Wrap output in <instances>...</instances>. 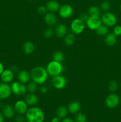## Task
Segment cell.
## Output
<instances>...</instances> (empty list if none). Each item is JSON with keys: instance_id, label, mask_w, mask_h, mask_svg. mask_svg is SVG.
Listing matches in <instances>:
<instances>
[{"instance_id": "1", "label": "cell", "mask_w": 121, "mask_h": 122, "mask_svg": "<svg viewBox=\"0 0 121 122\" xmlns=\"http://www.w3.org/2000/svg\"><path fill=\"white\" fill-rule=\"evenodd\" d=\"M31 80L37 85H43L47 81L48 78V73L46 68L42 66H36L30 71Z\"/></svg>"}, {"instance_id": "2", "label": "cell", "mask_w": 121, "mask_h": 122, "mask_svg": "<svg viewBox=\"0 0 121 122\" xmlns=\"http://www.w3.org/2000/svg\"><path fill=\"white\" fill-rule=\"evenodd\" d=\"M27 120L31 122H44L45 114L42 110L36 106L28 108L26 114Z\"/></svg>"}, {"instance_id": "3", "label": "cell", "mask_w": 121, "mask_h": 122, "mask_svg": "<svg viewBox=\"0 0 121 122\" xmlns=\"http://www.w3.org/2000/svg\"><path fill=\"white\" fill-rule=\"evenodd\" d=\"M46 69L49 76L54 77L61 75L62 72L64 70V67L61 63L52 60L49 62L48 64H47Z\"/></svg>"}, {"instance_id": "4", "label": "cell", "mask_w": 121, "mask_h": 122, "mask_svg": "<svg viewBox=\"0 0 121 122\" xmlns=\"http://www.w3.org/2000/svg\"><path fill=\"white\" fill-rule=\"evenodd\" d=\"M100 18L102 24L108 27L115 26L117 21L116 15L110 11L104 12Z\"/></svg>"}, {"instance_id": "5", "label": "cell", "mask_w": 121, "mask_h": 122, "mask_svg": "<svg viewBox=\"0 0 121 122\" xmlns=\"http://www.w3.org/2000/svg\"><path fill=\"white\" fill-rule=\"evenodd\" d=\"M85 23L79 18L74 19L70 25V29L71 32L75 35L81 34L85 30Z\"/></svg>"}, {"instance_id": "6", "label": "cell", "mask_w": 121, "mask_h": 122, "mask_svg": "<svg viewBox=\"0 0 121 122\" xmlns=\"http://www.w3.org/2000/svg\"><path fill=\"white\" fill-rule=\"evenodd\" d=\"M12 93L17 96H23L26 94L27 90L26 85L19 81H15L11 84Z\"/></svg>"}, {"instance_id": "7", "label": "cell", "mask_w": 121, "mask_h": 122, "mask_svg": "<svg viewBox=\"0 0 121 122\" xmlns=\"http://www.w3.org/2000/svg\"><path fill=\"white\" fill-rule=\"evenodd\" d=\"M120 103V97L115 92H112L106 97L105 104L107 108L113 109L118 106Z\"/></svg>"}, {"instance_id": "8", "label": "cell", "mask_w": 121, "mask_h": 122, "mask_svg": "<svg viewBox=\"0 0 121 122\" xmlns=\"http://www.w3.org/2000/svg\"><path fill=\"white\" fill-rule=\"evenodd\" d=\"M74 13V9L72 6L68 4L62 5L58 11L59 15L63 19H66L71 17Z\"/></svg>"}, {"instance_id": "9", "label": "cell", "mask_w": 121, "mask_h": 122, "mask_svg": "<svg viewBox=\"0 0 121 122\" xmlns=\"http://www.w3.org/2000/svg\"><path fill=\"white\" fill-rule=\"evenodd\" d=\"M52 84L53 88L58 90L64 89L66 85V79L64 76L61 75L52 77Z\"/></svg>"}, {"instance_id": "10", "label": "cell", "mask_w": 121, "mask_h": 122, "mask_svg": "<svg viewBox=\"0 0 121 122\" xmlns=\"http://www.w3.org/2000/svg\"><path fill=\"white\" fill-rule=\"evenodd\" d=\"M102 24L100 16H90L85 22L87 27L91 30H96Z\"/></svg>"}, {"instance_id": "11", "label": "cell", "mask_w": 121, "mask_h": 122, "mask_svg": "<svg viewBox=\"0 0 121 122\" xmlns=\"http://www.w3.org/2000/svg\"><path fill=\"white\" fill-rule=\"evenodd\" d=\"M12 94L11 86L8 83H0V100H4L8 99Z\"/></svg>"}, {"instance_id": "12", "label": "cell", "mask_w": 121, "mask_h": 122, "mask_svg": "<svg viewBox=\"0 0 121 122\" xmlns=\"http://www.w3.org/2000/svg\"><path fill=\"white\" fill-rule=\"evenodd\" d=\"M28 105L26 104L24 100H18L14 104V109L15 112L19 114H24L28 108Z\"/></svg>"}, {"instance_id": "13", "label": "cell", "mask_w": 121, "mask_h": 122, "mask_svg": "<svg viewBox=\"0 0 121 122\" xmlns=\"http://www.w3.org/2000/svg\"><path fill=\"white\" fill-rule=\"evenodd\" d=\"M54 33L58 38H64L68 33V29L65 25L59 23L55 25Z\"/></svg>"}, {"instance_id": "14", "label": "cell", "mask_w": 121, "mask_h": 122, "mask_svg": "<svg viewBox=\"0 0 121 122\" xmlns=\"http://www.w3.org/2000/svg\"><path fill=\"white\" fill-rule=\"evenodd\" d=\"M2 113L7 119H11L15 116L16 113L14 106L10 104H5L2 107Z\"/></svg>"}, {"instance_id": "15", "label": "cell", "mask_w": 121, "mask_h": 122, "mask_svg": "<svg viewBox=\"0 0 121 122\" xmlns=\"http://www.w3.org/2000/svg\"><path fill=\"white\" fill-rule=\"evenodd\" d=\"M44 21L49 27H52L56 25L57 17L55 13L47 12L44 15Z\"/></svg>"}, {"instance_id": "16", "label": "cell", "mask_w": 121, "mask_h": 122, "mask_svg": "<svg viewBox=\"0 0 121 122\" xmlns=\"http://www.w3.org/2000/svg\"><path fill=\"white\" fill-rule=\"evenodd\" d=\"M14 72L12 71L9 69H4L3 72L0 75L1 76V81L4 83H11L13 81V79H14Z\"/></svg>"}, {"instance_id": "17", "label": "cell", "mask_w": 121, "mask_h": 122, "mask_svg": "<svg viewBox=\"0 0 121 122\" xmlns=\"http://www.w3.org/2000/svg\"><path fill=\"white\" fill-rule=\"evenodd\" d=\"M18 81L24 84L28 83L31 80L30 73L27 70H22L18 71L17 73Z\"/></svg>"}, {"instance_id": "18", "label": "cell", "mask_w": 121, "mask_h": 122, "mask_svg": "<svg viewBox=\"0 0 121 122\" xmlns=\"http://www.w3.org/2000/svg\"><path fill=\"white\" fill-rule=\"evenodd\" d=\"M24 101L28 106H36L39 101L38 97L34 93H28L24 97Z\"/></svg>"}, {"instance_id": "19", "label": "cell", "mask_w": 121, "mask_h": 122, "mask_svg": "<svg viewBox=\"0 0 121 122\" xmlns=\"http://www.w3.org/2000/svg\"><path fill=\"white\" fill-rule=\"evenodd\" d=\"M23 52L26 55H31L34 52L35 49V45L32 41L25 42L22 46Z\"/></svg>"}, {"instance_id": "20", "label": "cell", "mask_w": 121, "mask_h": 122, "mask_svg": "<svg viewBox=\"0 0 121 122\" xmlns=\"http://www.w3.org/2000/svg\"><path fill=\"white\" fill-rule=\"evenodd\" d=\"M46 7L47 11H49V12L55 13L57 11L58 12L60 5L59 2L57 1H55V0H51V1H49L46 3Z\"/></svg>"}, {"instance_id": "21", "label": "cell", "mask_w": 121, "mask_h": 122, "mask_svg": "<svg viewBox=\"0 0 121 122\" xmlns=\"http://www.w3.org/2000/svg\"><path fill=\"white\" fill-rule=\"evenodd\" d=\"M69 113L75 114L78 113L81 110V104L78 101H73L70 102L67 107Z\"/></svg>"}, {"instance_id": "22", "label": "cell", "mask_w": 121, "mask_h": 122, "mask_svg": "<svg viewBox=\"0 0 121 122\" xmlns=\"http://www.w3.org/2000/svg\"><path fill=\"white\" fill-rule=\"evenodd\" d=\"M117 42V36L113 33H108L104 37V43L108 46H112Z\"/></svg>"}, {"instance_id": "23", "label": "cell", "mask_w": 121, "mask_h": 122, "mask_svg": "<svg viewBox=\"0 0 121 122\" xmlns=\"http://www.w3.org/2000/svg\"><path fill=\"white\" fill-rule=\"evenodd\" d=\"M75 42V35L71 33H67L64 38V42L66 46H72Z\"/></svg>"}, {"instance_id": "24", "label": "cell", "mask_w": 121, "mask_h": 122, "mask_svg": "<svg viewBox=\"0 0 121 122\" xmlns=\"http://www.w3.org/2000/svg\"><path fill=\"white\" fill-rule=\"evenodd\" d=\"M68 110L67 107L64 106H60L57 108L56 110V116L60 118V119H63L66 117L68 113Z\"/></svg>"}, {"instance_id": "25", "label": "cell", "mask_w": 121, "mask_h": 122, "mask_svg": "<svg viewBox=\"0 0 121 122\" xmlns=\"http://www.w3.org/2000/svg\"><path fill=\"white\" fill-rule=\"evenodd\" d=\"M65 56L64 54L60 51H56L52 54V60L62 63L64 60Z\"/></svg>"}, {"instance_id": "26", "label": "cell", "mask_w": 121, "mask_h": 122, "mask_svg": "<svg viewBox=\"0 0 121 122\" xmlns=\"http://www.w3.org/2000/svg\"><path fill=\"white\" fill-rule=\"evenodd\" d=\"M101 10L97 6H91L88 9L87 13L90 16H99Z\"/></svg>"}, {"instance_id": "27", "label": "cell", "mask_w": 121, "mask_h": 122, "mask_svg": "<svg viewBox=\"0 0 121 122\" xmlns=\"http://www.w3.org/2000/svg\"><path fill=\"white\" fill-rule=\"evenodd\" d=\"M96 33L97 35L104 36H105L109 33V28L104 25H101L96 30Z\"/></svg>"}, {"instance_id": "28", "label": "cell", "mask_w": 121, "mask_h": 122, "mask_svg": "<svg viewBox=\"0 0 121 122\" xmlns=\"http://www.w3.org/2000/svg\"><path fill=\"white\" fill-rule=\"evenodd\" d=\"M27 90L29 93H34L38 88V85L36 83L32 81V82H29L27 83Z\"/></svg>"}, {"instance_id": "29", "label": "cell", "mask_w": 121, "mask_h": 122, "mask_svg": "<svg viewBox=\"0 0 121 122\" xmlns=\"http://www.w3.org/2000/svg\"><path fill=\"white\" fill-rule=\"evenodd\" d=\"M74 121L75 122H87V118L86 115L85 114L78 112V113L75 114Z\"/></svg>"}, {"instance_id": "30", "label": "cell", "mask_w": 121, "mask_h": 122, "mask_svg": "<svg viewBox=\"0 0 121 122\" xmlns=\"http://www.w3.org/2000/svg\"><path fill=\"white\" fill-rule=\"evenodd\" d=\"M54 34V30L49 26L45 29L43 32V36L46 39H50V38H52Z\"/></svg>"}, {"instance_id": "31", "label": "cell", "mask_w": 121, "mask_h": 122, "mask_svg": "<svg viewBox=\"0 0 121 122\" xmlns=\"http://www.w3.org/2000/svg\"><path fill=\"white\" fill-rule=\"evenodd\" d=\"M108 88L111 92H115L118 88V83L116 81L112 80L109 83Z\"/></svg>"}, {"instance_id": "32", "label": "cell", "mask_w": 121, "mask_h": 122, "mask_svg": "<svg viewBox=\"0 0 121 122\" xmlns=\"http://www.w3.org/2000/svg\"><path fill=\"white\" fill-rule=\"evenodd\" d=\"M100 8L101 10L103 11L104 12L109 11V10L110 8V4L108 1H104L101 3L100 6Z\"/></svg>"}, {"instance_id": "33", "label": "cell", "mask_w": 121, "mask_h": 122, "mask_svg": "<svg viewBox=\"0 0 121 122\" xmlns=\"http://www.w3.org/2000/svg\"><path fill=\"white\" fill-rule=\"evenodd\" d=\"M113 33L116 36H121V26H120V25H116V26H114L113 30Z\"/></svg>"}, {"instance_id": "34", "label": "cell", "mask_w": 121, "mask_h": 122, "mask_svg": "<svg viewBox=\"0 0 121 122\" xmlns=\"http://www.w3.org/2000/svg\"><path fill=\"white\" fill-rule=\"evenodd\" d=\"M47 10L46 6L40 5L37 8V13L40 15H45L47 13Z\"/></svg>"}, {"instance_id": "35", "label": "cell", "mask_w": 121, "mask_h": 122, "mask_svg": "<svg viewBox=\"0 0 121 122\" xmlns=\"http://www.w3.org/2000/svg\"><path fill=\"white\" fill-rule=\"evenodd\" d=\"M24 114H19L15 117V122H25L27 120L26 116H24Z\"/></svg>"}, {"instance_id": "36", "label": "cell", "mask_w": 121, "mask_h": 122, "mask_svg": "<svg viewBox=\"0 0 121 122\" xmlns=\"http://www.w3.org/2000/svg\"><path fill=\"white\" fill-rule=\"evenodd\" d=\"M88 17H89V15L88 13H82L81 14H80V15H79V17L78 18H79V19H81L83 22H84L85 23V22H86V21L87 20L88 18Z\"/></svg>"}, {"instance_id": "37", "label": "cell", "mask_w": 121, "mask_h": 122, "mask_svg": "<svg viewBox=\"0 0 121 122\" xmlns=\"http://www.w3.org/2000/svg\"><path fill=\"white\" fill-rule=\"evenodd\" d=\"M60 122H75V121L74 120H72L71 118L66 117H65L64 119H63Z\"/></svg>"}, {"instance_id": "38", "label": "cell", "mask_w": 121, "mask_h": 122, "mask_svg": "<svg viewBox=\"0 0 121 122\" xmlns=\"http://www.w3.org/2000/svg\"><path fill=\"white\" fill-rule=\"evenodd\" d=\"M9 69H10L12 71H13L14 73H17L19 71L18 67L17 66H11V67L9 68Z\"/></svg>"}, {"instance_id": "39", "label": "cell", "mask_w": 121, "mask_h": 122, "mask_svg": "<svg viewBox=\"0 0 121 122\" xmlns=\"http://www.w3.org/2000/svg\"><path fill=\"white\" fill-rule=\"evenodd\" d=\"M61 120H60V118L58 117V116H55L51 119V122H60Z\"/></svg>"}, {"instance_id": "40", "label": "cell", "mask_w": 121, "mask_h": 122, "mask_svg": "<svg viewBox=\"0 0 121 122\" xmlns=\"http://www.w3.org/2000/svg\"><path fill=\"white\" fill-rule=\"evenodd\" d=\"M40 91H41V92L43 93V94H46L47 92V88H46V86H42V88H40Z\"/></svg>"}, {"instance_id": "41", "label": "cell", "mask_w": 121, "mask_h": 122, "mask_svg": "<svg viewBox=\"0 0 121 122\" xmlns=\"http://www.w3.org/2000/svg\"><path fill=\"white\" fill-rule=\"evenodd\" d=\"M4 70V64H2L1 62H0V75H1L3 71Z\"/></svg>"}, {"instance_id": "42", "label": "cell", "mask_w": 121, "mask_h": 122, "mask_svg": "<svg viewBox=\"0 0 121 122\" xmlns=\"http://www.w3.org/2000/svg\"><path fill=\"white\" fill-rule=\"evenodd\" d=\"M4 117L3 114L0 112V122H4Z\"/></svg>"}, {"instance_id": "43", "label": "cell", "mask_w": 121, "mask_h": 122, "mask_svg": "<svg viewBox=\"0 0 121 122\" xmlns=\"http://www.w3.org/2000/svg\"><path fill=\"white\" fill-rule=\"evenodd\" d=\"M2 103H1V102L0 101V108H2Z\"/></svg>"}, {"instance_id": "44", "label": "cell", "mask_w": 121, "mask_h": 122, "mask_svg": "<svg viewBox=\"0 0 121 122\" xmlns=\"http://www.w3.org/2000/svg\"><path fill=\"white\" fill-rule=\"evenodd\" d=\"M31 122L29 121V120H26V122Z\"/></svg>"}, {"instance_id": "45", "label": "cell", "mask_w": 121, "mask_h": 122, "mask_svg": "<svg viewBox=\"0 0 121 122\" xmlns=\"http://www.w3.org/2000/svg\"><path fill=\"white\" fill-rule=\"evenodd\" d=\"M120 11H121V5H120Z\"/></svg>"}]
</instances>
